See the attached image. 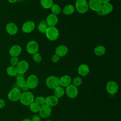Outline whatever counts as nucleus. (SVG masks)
Returning a JSON list of instances; mask_svg holds the SVG:
<instances>
[{"mask_svg": "<svg viewBox=\"0 0 121 121\" xmlns=\"http://www.w3.org/2000/svg\"><path fill=\"white\" fill-rule=\"evenodd\" d=\"M35 28V24L33 21L28 20L25 22L22 27V31L26 34L31 33Z\"/></svg>", "mask_w": 121, "mask_h": 121, "instance_id": "ddd939ff", "label": "nucleus"}, {"mask_svg": "<svg viewBox=\"0 0 121 121\" xmlns=\"http://www.w3.org/2000/svg\"><path fill=\"white\" fill-rule=\"evenodd\" d=\"M21 95L20 90L17 87H14L9 93L8 98L11 101L16 102L19 100Z\"/></svg>", "mask_w": 121, "mask_h": 121, "instance_id": "0eeeda50", "label": "nucleus"}, {"mask_svg": "<svg viewBox=\"0 0 121 121\" xmlns=\"http://www.w3.org/2000/svg\"><path fill=\"white\" fill-rule=\"evenodd\" d=\"M41 6L45 9H50L53 4V0H40Z\"/></svg>", "mask_w": 121, "mask_h": 121, "instance_id": "bb28decb", "label": "nucleus"}, {"mask_svg": "<svg viewBox=\"0 0 121 121\" xmlns=\"http://www.w3.org/2000/svg\"><path fill=\"white\" fill-rule=\"evenodd\" d=\"M113 9V7L112 5L110 2L102 4V6L101 9L104 15H106L111 13Z\"/></svg>", "mask_w": 121, "mask_h": 121, "instance_id": "4be33fe9", "label": "nucleus"}, {"mask_svg": "<svg viewBox=\"0 0 121 121\" xmlns=\"http://www.w3.org/2000/svg\"><path fill=\"white\" fill-rule=\"evenodd\" d=\"M10 61L11 66L15 67L17 65L19 61L17 57H12V58L10 59Z\"/></svg>", "mask_w": 121, "mask_h": 121, "instance_id": "72a5a7b5", "label": "nucleus"}, {"mask_svg": "<svg viewBox=\"0 0 121 121\" xmlns=\"http://www.w3.org/2000/svg\"><path fill=\"white\" fill-rule=\"evenodd\" d=\"M34 95L32 92L28 91H26L21 93L19 99L21 103L25 106H29L34 102Z\"/></svg>", "mask_w": 121, "mask_h": 121, "instance_id": "f257e3e1", "label": "nucleus"}, {"mask_svg": "<svg viewBox=\"0 0 121 121\" xmlns=\"http://www.w3.org/2000/svg\"><path fill=\"white\" fill-rule=\"evenodd\" d=\"M5 106V103L4 101L1 99H0V109L3 108Z\"/></svg>", "mask_w": 121, "mask_h": 121, "instance_id": "e433bc0d", "label": "nucleus"}, {"mask_svg": "<svg viewBox=\"0 0 121 121\" xmlns=\"http://www.w3.org/2000/svg\"><path fill=\"white\" fill-rule=\"evenodd\" d=\"M45 34L47 39L51 41H56L59 36V30L55 26H48Z\"/></svg>", "mask_w": 121, "mask_h": 121, "instance_id": "f03ea898", "label": "nucleus"}, {"mask_svg": "<svg viewBox=\"0 0 121 121\" xmlns=\"http://www.w3.org/2000/svg\"><path fill=\"white\" fill-rule=\"evenodd\" d=\"M40 108V105L34 102L29 105V109L30 111L34 113L38 112Z\"/></svg>", "mask_w": 121, "mask_h": 121, "instance_id": "c756f323", "label": "nucleus"}, {"mask_svg": "<svg viewBox=\"0 0 121 121\" xmlns=\"http://www.w3.org/2000/svg\"><path fill=\"white\" fill-rule=\"evenodd\" d=\"M7 72L9 76L11 77L16 76L17 74V72L16 67L13 66H9L7 69Z\"/></svg>", "mask_w": 121, "mask_h": 121, "instance_id": "c85d7f7f", "label": "nucleus"}, {"mask_svg": "<svg viewBox=\"0 0 121 121\" xmlns=\"http://www.w3.org/2000/svg\"><path fill=\"white\" fill-rule=\"evenodd\" d=\"M102 4L110 2V0H99Z\"/></svg>", "mask_w": 121, "mask_h": 121, "instance_id": "4c0bfd02", "label": "nucleus"}, {"mask_svg": "<svg viewBox=\"0 0 121 121\" xmlns=\"http://www.w3.org/2000/svg\"><path fill=\"white\" fill-rule=\"evenodd\" d=\"M54 95L58 98H61L65 94V90L63 87L59 86L54 89Z\"/></svg>", "mask_w": 121, "mask_h": 121, "instance_id": "a878e982", "label": "nucleus"}, {"mask_svg": "<svg viewBox=\"0 0 121 121\" xmlns=\"http://www.w3.org/2000/svg\"><path fill=\"white\" fill-rule=\"evenodd\" d=\"M31 120L32 121H41V117L37 114H35Z\"/></svg>", "mask_w": 121, "mask_h": 121, "instance_id": "c9c22d12", "label": "nucleus"}, {"mask_svg": "<svg viewBox=\"0 0 121 121\" xmlns=\"http://www.w3.org/2000/svg\"><path fill=\"white\" fill-rule=\"evenodd\" d=\"M46 85L48 88L51 89H54L60 86L59 78L55 76H50L46 79Z\"/></svg>", "mask_w": 121, "mask_h": 121, "instance_id": "20e7f679", "label": "nucleus"}, {"mask_svg": "<svg viewBox=\"0 0 121 121\" xmlns=\"http://www.w3.org/2000/svg\"><path fill=\"white\" fill-rule=\"evenodd\" d=\"M97 12V14L99 16H104V14H103V13L102 12V11H101V10H100L99 11L96 12Z\"/></svg>", "mask_w": 121, "mask_h": 121, "instance_id": "58836bf2", "label": "nucleus"}, {"mask_svg": "<svg viewBox=\"0 0 121 121\" xmlns=\"http://www.w3.org/2000/svg\"><path fill=\"white\" fill-rule=\"evenodd\" d=\"M59 103V98L54 95H51L45 98V104L50 107H54L58 104Z\"/></svg>", "mask_w": 121, "mask_h": 121, "instance_id": "4468645a", "label": "nucleus"}, {"mask_svg": "<svg viewBox=\"0 0 121 121\" xmlns=\"http://www.w3.org/2000/svg\"><path fill=\"white\" fill-rule=\"evenodd\" d=\"M65 92L69 98L73 99L77 96L78 91L77 87L71 84L66 87Z\"/></svg>", "mask_w": 121, "mask_h": 121, "instance_id": "423d86ee", "label": "nucleus"}, {"mask_svg": "<svg viewBox=\"0 0 121 121\" xmlns=\"http://www.w3.org/2000/svg\"><path fill=\"white\" fill-rule=\"evenodd\" d=\"M32 57L33 60L36 63H39L42 60V57L41 55L38 52L33 54Z\"/></svg>", "mask_w": 121, "mask_h": 121, "instance_id": "473e14b6", "label": "nucleus"}, {"mask_svg": "<svg viewBox=\"0 0 121 121\" xmlns=\"http://www.w3.org/2000/svg\"><path fill=\"white\" fill-rule=\"evenodd\" d=\"M90 71V69L88 66L86 64H82L79 66L78 69V74L82 77L87 76Z\"/></svg>", "mask_w": 121, "mask_h": 121, "instance_id": "a211bd4d", "label": "nucleus"}, {"mask_svg": "<svg viewBox=\"0 0 121 121\" xmlns=\"http://www.w3.org/2000/svg\"><path fill=\"white\" fill-rule=\"evenodd\" d=\"M26 49L28 53L33 55L38 52L39 50V45L35 41L31 40L27 43Z\"/></svg>", "mask_w": 121, "mask_h": 121, "instance_id": "1a4fd4ad", "label": "nucleus"}, {"mask_svg": "<svg viewBox=\"0 0 121 121\" xmlns=\"http://www.w3.org/2000/svg\"><path fill=\"white\" fill-rule=\"evenodd\" d=\"M48 27L46 20H42L39 22L37 28L39 32L43 34L45 33Z\"/></svg>", "mask_w": 121, "mask_h": 121, "instance_id": "b1692460", "label": "nucleus"}, {"mask_svg": "<svg viewBox=\"0 0 121 121\" xmlns=\"http://www.w3.org/2000/svg\"><path fill=\"white\" fill-rule=\"evenodd\" d=\"M17 0H8L9 2L10 3H14L16 2Z\"/></svg>", "mask_w": 121, "mask_h": 121, "instance_id": "ea45409f", "label": "nucleus"}, {"mask_svg": "<svg viewBox=\"0 0 121 121\" xmlns=\"http://www.w3.org/2000/svg\"><path fill=\"white\" fill-rule=\"evenodd\" d=\"M82 83V78L79 77H77L74 78L72 80V84L76 86H78L81 85Z\"/></svg>", "mask_w": 121, "mask_h": 121, "instance_id": "7c9ffc66", "label": "nucleus"}, {"mask_svg": "<svg viewBox=\"0 0 121 121\" xmlns=\"http://www.w3.org/2000/svg\"><path fill=\"white\" fill-rule=\"evenodd\" d=\"M51 10L52 13L57 16L60 14L61 12V8L60 6L57 4H53V5L51 7Z\"/></svg>", "mask_w": 121, "mask_h": 121, "instance_id": "cd10ccee", "label": "nucleus"}, {"mask_svg": "<svg viewBox=\"0 0 121 121\" xmlns=\"http://www.w3.org/2000/svg\"><path fill=\"white\" fill-rule=\"evenodd\" d=\"M34 102L41 106L43 104H45V98L41 96H37L35 99Z\"/></svg>", "mask_w": 121, "mask_h": 121, "instance_id": "2f4dec72", "label": "nucleus"}, {"mask_svg": "<svg viewBox=\"0 0 121 121\" xmlns=\"http://www.w3.org/2000/svg\"><path fill=\"white\" fill-rule=\"evenodd\" d=\"M69 51L68 48L64 45H60L58 46L55 49V54L60 57L65 56L68 53Z\"/></svg>", "mask_w": 121, "mask_h": 121, "instance_id": "f3484780", "label": "nucleus"}, {"mask_svg": "<svg viewBox=\"0 0 121 121\" xmlns=\"http://www.w3.org/2000/svg\"><path fill=\"white\" fill-rule=\"evenodd\" d=\"M29 68L28 63L25 60H21L19 61L17 65L16 66V69L17 73L20 74H23L27 71Z\"/></svg>", "mask_w": 121, "mask_h": 121, "instance_id": "9b49d317", "label": "nucleus"}, {"mask_svg": "<svg viewBox=\"0 0 121 121\" xmlns=\"http://www.w3.org/2000/svg\"><path fill=\"white\" fill-rule=\"evenodd\" d=\"M22 121H32L31 119H28V118H26V119H24Z\"/></svg>", "mask_w": 121, "mask_h": 121, "instance_id": "a19ab883", "label": "nucleus"}, {"mask_svg": "<svg viewBox=\"0 0 121 121\" xmlns=\"http://www.w3.org/2000/svg\"><path fill=\"white\" fill-rule=\"evenodd\" d=\"M60 57L57 55V54H54V55H53L52 57V58H51V60H52V61L54 62V63H56V62H58L60 60Z\"/></svg>", "mask_w": 121, "mask_h": 121, "instance_id": "f704fd0d", "label": "nucleus"}, {"mask_svg": "<svg viewBox=\"0 0 121 121\" xmlns=\"http://www.w3.org/2000/svg\"><path fill=\"white\" fill-rule=\"evenodd\" d=\"M39 116L43 119L47 118L49 117L52 113L51 107L45 104H43L40 106V108L39 111Z\"/></svg>", "mask_w": 121, "mask_h": 121, "instance_id": "6e6552de", "label": "nucleus"}, {"mask_svg": "<svg viewBox=\"0 0 121 121\" xmlns=\"http://www.w3.org/2000/svg\"><path fill=\"white\" fill-rule=\"evenodd\" d=\"M39 83L38 77L34 74L29 75L26 80V85L28 89H33L36 88Z\"/></svg>", "mask_w": 121, "mask_h": 121, "instance_id": "39448f33", "label": "nucleus"}, {"mask_svg": "<svg viewBox=\"0 0 121 121\" xmlns=\"http://www.w3.org/2000/svg\"><path fill=\"white\" fill-rule=\"evenodd\" d=\"M119 86L117 83L114 81H108L106 85V89L107 92L111 95L115 94L118 91Z\"/></svg>", "mask_w": 121, "mask_h": 121, "instance_id": "9d476101", "label": "nucleus"}, {"mask_svg": "<svg viewBox=\"0 0 121 121\" xmlns=\"http://www.w3.org/2000/svg\"><path fill=\"white\" fill-rule=\"evenodd\" d=\"M106 49L103 45H98L95 47L94 49L95 54L97 56H101L105 54Z\"/></svg>", "mask_w": 121, "mask_h": 121, "instance_id": "393cba45", "label": "nucleus"}, {"mask_svg": "<svg viewBox=\"0 0 121 121\" xmlns=\"http://www.w3.org/2000/svg\"><path fill=\"white\" fill-rule=\"evenodd\" d=\"M45 20L48 26H55L58 22V18L57 16L51 13L48 15Z\"/></svg>", "mask_w": 121, "mask_h": 121, "instance_id": "2eb2a0df", "label": "nucleus"}, {"mask_svg": "<svg viewBox=\"0 0 121 121\" xmlns=\"http://www.w3.org/2000/svg\"><path fill=\"white\" fill-rule=\"evenodd\" d=\"M16 84L19 87L23 89L25 91L28 89L26 85V79L22 76H19L17 78Z\"/></svg>", "mask_w": 121, "mask_h": 121, "instance_id": "412c9836", "label": "nucleus"}, {"mask_svg": "<svg viewBox=\"0 0 121 121\" xmlns=\"http://www.w3.org/2000/svg\"><path fill=\"white\" fill-rule=\"evenodd\" d=\"M22 52L21 47L18 45H14L9 49V53L12 57H17Z\"/></svg>", "mask_w": 121, "mask_h": 121, "instance_id": "aec40b11", "label": "nucleus"}, {"mask_svg": "<svg viewBox=\"0 0 121 121\" xmlns=\"http://www.w3.org/2000/svg\"><path fill=\"white\" fill-rule=\"evenodd\" d=\"M88 5L89 8L95 12L101 10L102 6V4L99 0H89Z\"/></svg>", "mask_w": 121, "mask_h": 121, "instance_id": "f8f14e48", "label": "nucleus"}, {"mask_svg": "<svg viewBox=\"0 0 121 121\" xmlns=\"http://www.w3.org/2000/svg\"><path fill=\"white\" fill-rule=\"evenodd\" d=\"M75 9L80 14H85L88 10V2L86 0H77L75 2Z\"/></svg>", "mask_w": 121, "mask_h": 121, "instance_id": "7ed1b4c3", "label": "nucleus"}, {"mask_svg": "<svg viewBox=\"0 0 121 121\" xmlns=\"http://www.w3.org/2000/svg\"><path fill=\"white\" fill-rule=\"evenodd\" d=\"M59 83L60 86L66 87L72 83V78L69 75H63L59 78Z\"/></svg>", "mask_w": 121, "mask_h": 121, "instance_id": "dca6fc26", "label": "nucleus"}, {"mask_svg": "<svg viewBox=\"0 0 121 121\" xmlns=\"http://www.w3.org/2000/svg\"><path fill=\"white\" fill-rule=\"evenodd\" d=\"M75 10V7L71 4L66 5L63 9L62 12L65 15H70L72 14Z\"/></svg>", "mask_w": 121, "mask_h": 121, "instance_id": "5701e85b", "label": "nucleus"}, {"mask_svg": "<svg viewBox=\"0 0 121 121\" xmlns=\"http://www.w3.org/2000/svg\"><path fill=\"white\" fill-rule=\"evenodd\" d=\"M7 32L10 35H15L18 31V28L17 25L13 23H8L6 26Z\"/></svg>", "mask_w": 121, "mask_h": 121, "instance_id": "6ab92c4d", "label": "nucleus"}]
</instances>
